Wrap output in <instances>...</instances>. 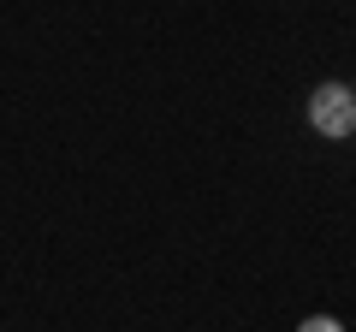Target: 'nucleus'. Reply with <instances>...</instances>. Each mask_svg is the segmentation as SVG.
I'll return each mask as SVG.
<instances>
[{
  "label": "nucleus",
  "mask_w": 356,
  "mask_h": 332,
  "mask_svg": "<svg viewBox=\"0 0 356 332\" xmlns=\"http://www.w3.org/2000/svg\"><path fill=\"white\" fill-rule=\"evenodd\" d=\"M309 125H315L327 142H350L356 137V90L339 83V77L315 83V90H309Z\"/></svg>",
  "instance_id": "1"
},
{
  "label": "nucleus",
  "mask_w": 356,
  "mask_h": 332,
  "mask_svg": "<svg viewBox=\"0 0 356 332\" xmlns=\"http://www.w3.org/2000/svg\"><path fill=\"white\" fill-rule=\"evenodd\" d=\"M297 332H344V320H332V315H309V320H297Z\"/></svg>",
  "instance_id": "2"
}]
</instances>
